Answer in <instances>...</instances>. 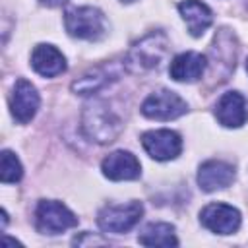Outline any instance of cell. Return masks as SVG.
I'll use <instances>...</instances> for the list:
<instances>
[{
	"label": "cell",
	"mask_w": 248,
	"mask_h": 248,
	"mask_svg": "<svg viewBox=\"0 0 248 248\" xmlns=\"http://www.w3.org/2000/svg\"><path fill=\"white\" fill-rule=\"evenodd\" d=\"M215 116L227 128H240L248 118V103L238 91H227L215 105Z\"/></svg>",
	"instance_id": "12"
},
{
	"label": "cell",
	"mask_w": 248,
	"mask_h": 248,
	"mask_svg": "<svg viewBox=\"0 0 248 248\" xmlns=\"http://www.w3.org/2000/svg\"><path fill=\"white\" fill-rule=\"evenodd\" d=\"M85 242H89V244H107V240H103V238H81V236H76L74 238V244H85Z\"/></svg>",
	"instance_id": "20"
},
{
	"label": "cell",
	"mask_w": 248,
	"mask_h": 248,
	"mask_svg": "<svg viewBox=\"0 0 248 248\" xmlns=\"http://www.w3.org/2000/svg\"><path fill=\"white\" fill-rule=\"evenodd\" d=\"M200 221L217 234H232L240 227V211L229 203H209L202 209Z\"/></svg>",
	"instance_id": "8"
},
{
	"label": "cell",
	"mask_w": 248,
	"mask_h": 248,
	"mask_svg": "<svg viewBox=\"0 0 248 248\" xmlns=\"http://www.w3.org/2000/svg\"><path fill=\"white\" fill-rule=\"evenodd\" d=\"M236 60V39L229 29H221L211 46V56L207 66H211V78H215L217 83L225 81L227 76L234 70Z\"/></svg>",
	"instance_id": "5"
},
{
	"label": "cell",
	"mask_w": 248,
	"mask_h": 248,
	"mask_svg": "<svg viewBox=\"0 0 248 248\" xmlns=\"http://www.w3.org/2000/svg\"><path fill=\"white\" fill-rule=\"evenodd\" d=\"M31 66L39 76L54 78L66 70V58L52 45H37L31 54Z\"/></svg>",
	"instance_id": "16"
},
{
	"label": "cell",
	"mask_w": 248,
	"mask_h": 248,
	"mask_svg": "<svg viewBox=\"0 0 248 248\" xmlns=\"http://www.w3.org/2000/svg\"><path fill=\"white\" fill-rule=\"evenodd\" d=\"M41 2H45L46 6H60V4H64L66 0H41Z\"/></svg>",
	"instance_id": "21"
},
{
	"label": "cell",
	"mask_w": 248,
	"mask_h": 248,
	"mask_svg": "<svg viewBox=\"0 0 248 248\" xmlns=\"http://www.w3.org/2000/svg\"><path fill=\"white\" fill-rule=\"evenodd\" d=\"M141 145L155 161H170L180 155L182 140L172 130H151L141 136Z\"/></svg>",
	"instance_id": "9"
},
{
	"label": "cell",
	"mask_w": 248,
	"mask_h": 248,
	"mask_svg": "<svg viewBox=\"0 0 248 248\" xmlns=\"http://www.w3.org/2000/svg\"><path fill=\"white\" fill-rule=\"evenodd\" d=\"M118 74H120V66L116 62H107V64L95 66L72 83V91L78 95H93V93L105 89L110 81H114L118 78Z\"/></svg>",
	"instance_id": "11"
},
{
	"label": "cell",
	"mask_w": 248,
	"mask_h": 248,
	"mask_svg": "<svg viewBox=\"0 0 248 248\" xmlns=\"http://www.w3.org/2000/svg\"><path fill=\"white\" fill-rule=\"evenodd\" d=\"M21 176H23V169H21L19 159H17L12 151L4 149V151H2V172H0L2 182H4V184L17 182Z\"/></svg>",
	"instance_id": "19"
},
{
	"label": "cell",
	"mask_w": 248,
	"mask_h": 248,
	"mask_svg": "<svg viewBox=\"0 0 248 248\" xmlns=\"http://www.w3.org/2000/svg\"><path fill=\"white\" fill-rule=\"evenodd\" d=\"M246 72H248V60H246Z\"/></svg>",
	"instance_id": "22"
},
{
	"label": "cell",
	"mask_w": 248,
	"mask_h": 248,
	"mask_svg": "<svg viewBox=\"0 0 248 248\" xmlns=\"http://www.w3.org/2000/svg\"><path fill=\"white\" fill-rule=\"evenodd\" d=\"M141 213H143V205L140 202H130L126 205H107L99 211L97 223L105 232L122 234L140 221Z\"/></svg>",
	"instance_id": "6"
},
{
	"label": "cell",
	"mask_w": 248,
	"mask_h": 248,
	"mask_svg": "<svg viewBox=\"0 0 248 248\" xmlns=\"http://www.w3.org/2000/svg\"><path fill=\"white\" fill-rule=\"evenodd\" d=\"M101 169L110 180H136L141 174V165L130 151H112L103 159Z\"/></svg>",
	"instance_id": "13"
},
{
	"label": "cell",
	"mask_w": 248,
	"mask_h": 248,
	"mask_svg": "<svg viewBox=\"0 0 248 248\" xmlns=\"http://www.w3.org/2000/svg\"><path fill=\"white\" fill-rule=\"evenodd\" d=\"M10 108H12V116L19 122V124H27L37 108H39V93L33 87L31 81L19 78L14 85L12 97H10Z\"/></svg>",
	"instance_id": "10"
},
{
	"label": "cell",
	"mask_w": 248,
	"mask_h": 248,
	"mask_svg": "<svg viewBox=\"0 0 248 248\" xmlns=\"http://www.w3.org/2000/svg\"><path fill=\"white\" fill-rule=\"evenodd\" d=\"M122 2H134V0H122Z\"/></svg>",
	"instance_id": "23"
},
{
	"label": "cell",
	"mask_w": 248,
	"mask_h": 248,
	"mask_svg": "<svg viewBox=\"0 0 248 248\" xmlns=\"http://www.w3.org/2000/svg\"><path fill=\"white\" fill-rule=\"evenodd\" d=\"M37 231L43 234H60L70 227L78 225V217L60 202L41 200L35 209Z\"/></svg>",
	"instance_id": "4"
},
{
	"label": "cell",
	"mask_w": 248,
	"mask_h": 248,
	"mask_svg": "<svg viewBox=\"0 0 248 248\" xmlns=\"http://www.w3.org/2000/svg\"><path fill=\"white\" fill-rule=\"evenodd\" d=\"M64 27L76 39L99 41L107 33V19L103 12L93 6L70 8L64 14Z\"/></svg>",
	"instance_id": "3"
},
{
	"label": "cell",
	"mask_w": 248,
	"mask_h": 248,
	"mask_svg": "<svg viewBox=\"0 0 248 248\" xmlns=\"http://www.w3.org/2000/svg\"><path fill=\"white\" fill-rule=\"evenodd\" d=\"M178 12L194 37L203 35V31L213 23V12L200 0H182L178 4Z\"/></svg>",
	"instance_id": "17"
},
{
	"label": "cell",
	"mask_w": 248,
	"mask_h": 248,
	"mask_svg": "<svg viewBox=\"0 0 248 248\" xmlns=\"http://www.w3.org/2000/svg\"><path fill=\"white\" fill-rule=\"evenodd\" d=\"M140 244L143 246H176L178 238L174 236V227L169 223H151L147 225L140 236Z\"/></svg>",
	"instance_id": "18"
},
{
	"label": "cell",
	"mask_w": 248,
	"mask_h": 248,
	"mask_svg": "<svg viewBox=\"0 0 248 248\" xmlns=\"http://www.w3.org/2000/svg\"><path fill=\"white\" fill-rule=\"evenodd\" d=\"M205 68H207V58L200 52L190 50V52H182L172 58V62L169 66V74L174 81L192 83L203 76Z\"/></svg>",
	"instance_id": "14"
},
{
	"label": "cell",
	"mask_w": 248,
	"mask_h": 248,
	"mask_svg": "<svg viewBox=\"0 0 248 248\" xmlns=\"http://www.w3.org/2000/svg\"><path fill=\"white\" fill-rule=\"evenodd\" d=\"M234 180V167L225 161H205L198 170V184L203 192L227 188Z\"/></svg>",
	"instance_id": "15"
},
{
	"label": "cell",
	"mask_w": 248,
	"mask_h": 248,
	"mask_svg": "<svg viewBox=\"0 0 248 248\" xmlns=\"http://www.w3.org/2000/svg\"><path fill=\"white\" fill-rule=\"evenodd\" d=\"M167 50H169V41H167L165 33H161V31L149 33L130 48L124 64L134 74L149 72V70L159 68Z\"/></svg>",
	"instance_id": "2"
},
{
	"label": "cell",
	"mask_w": 248,
	"mask_h": 248,
	"mask_svg": "<svg viewBox=\"0 0 248 248\" xmlns=\"http://www.w3.org/2000/svg\"><path fill=\"white\" fill-rule=\"evenodd\" d=\"M186 103L174 91L157 89L141 103V114L151 120H172L186 112Z\"/></svg>",
	"instance_id": "7"
},
{
	"label": "cell",
	"mask_w": 248,
	"mask_h": 248,
	"mask_svg": "<svg viewBox=\"0 0 248 248\" xmlns=\"http://www.w3.org/2000/svg\"><path fill=\"white\" fill-rule=\"evenodd\" d=\"M81 126L85 136L97 143H110L122 132L120 116L105 101H93L83 108Z\"/></svg>",
	"instance_id": "1"
}]
</instances>
